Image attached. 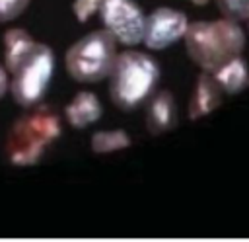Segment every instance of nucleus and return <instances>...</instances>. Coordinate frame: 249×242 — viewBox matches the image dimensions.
<instances>
[{"label":"nucleus","instance_id":"nucleus-7","mask_svg":"<svg viewBox=\"0 0 249 242\" xmlns=\"http://www.w3.org/2000/svg\"><path fill=\"white\" fill-rule=\"evenodd\" d=\"M187 18L179 10L158 8L144 21V41L150 49L161 51L179 41L187 31Z\"/></svg>","mask_w":249,"mask_h":242},{"label":"nucleus","instance_id":"nucleus-18","mask_svg":"<svg viewBox=\"0 0 249 242\" xmlns=\"http://www.w3.org/2000/svg\"><path fill=\"white\" fill-rule=\"evenodd\" d=\"M191 2H193V4H196V6H202V4H206L208 0H191Z\"/></svg>","mask_w":249,"mask_h":242},{"label":"nucleus","instance_id":"nucleus-15","mask_svg":"<svg viewBox=\"0 0 249 242\" xmlns=\"http://www.w3.org/2000/svg\"><path fill=\"white\" fill-rule=\"evenodd\" d=\"M29 0H0V21H8L18 18L25 8Z\"/></svg>","mask_w":249,"mask_h":242},{"label":"nucleus","instance_id":"nucleus-5","mask_svg":"<svg viewBox=\"0 0 249 242\" xmlns=\"http://www.w3.org/2000/svg\"><path fill=\"white\" fill-rule=\"evenodd\" d=\"M53 70H54L53 51L43 43H35L31 47V51L12 70V74H14V82H12L14 100L23 107L35 105L43 98V94L51 82Z\"/></svg>","mask_w":249,"mask_h":242},{"label":"nucleus","instance_id":"nucleus-9","mask_svg":"<svg viewBox=\"0 0 249 242\" xmlns=\"http://www.w3.org/2000/svg\"><path fill=\"white\" fill-rule=\"evenodd\" d=\"M220 103H222V88L218 86L214 76L204 70V74L198 76V82H196V88H195V94L189 105V115L191 119L204 117L210 111H214Z\"/></svg>","mask_w":249,"mask_h":242},{"label":"nucleus","instance_id":"nucleus-14","mask_svg":"<svg viewBox=\"0 0 249 242\" xmlns=\"http://www.w3.org/2000/svg\"><path fill=\"white\" fill-rule=\"evenodd\" d=\"M220 12L233 21H249V0H216Z\"/></svg>","mask_w":249,"mask_h":242},{"label":"nucleus","instance_id":"nucleus-17","mask_svg":"<svg viewBox=\"0 0 249 242\" xmlns=\"http://www.w3.org/2000/svg\"><path fill=\"white\" fill-rule=\"evenodd\" d=\"M8 90V76H6V70L0 66V98L6 94Z\"/></svg>","mask_w":249,"mask_h":242},{"label":"nucleus","instance_id":"nucleus-16","mask_svg":"<svg viewBox=\"0 0 249 242\" xmlns=\"http://www.w3.org/2000/svg\"><path fill=\"white\" fill-rule=\"evenodd\" d=\"M103 0H74V14L80 21H86L95 10H99Z\"/></svg>","mask_w":249,"mask_h":242},{"label":"nucleus","instance_id":"nucleus-10","mask_svg":"<svg viewBox=\"0 0 249 242\" xmlns=\"http://www.w3.org/2000/svg\"><path fill=\"white\" fill-rule=\"evenodd\" d=\"M66 117L72 127L84 129L101 117V103L91 92H80L66 107Z\"/></svg>","mask_w":249,"mask_h":242},{"label":"nucleus","instance_id":"nucleus-1","mask_svg":"<svg viewBox=\"0 0 249 242\" xmlns=\"http://www.w3.org/2000/svg\"><path fill=\"white\" fill-rule=\"evenodd\" d=\"M183 37L189 57L206 72H214L224 62L239 57L245 45L243 29L228 18L189 23Z\"/></svg>","mask_w":249,"mask_h":242},{"label":"nucleus","instance_id":"nucleus-13","mask_svg":"<svg viewBox=\"0 0 249 242\" xmlns=\"http://www.w3.org/2000/svg\"><path fill=\"white\" fill-rule=\"evenodd\" d=\"M128 144H130V139L124 131H99L91 137V148L97 154L115 152Z\"/></svg>","mask_w":249,"mask_h":242},{"label":"nucleus","instance_id":"nucleus-6","mask_svg":"<svg viewBox=\"0 0 249 242\" xmlns=\"http://www.w3.org/2000/svg\"><path fill=\"white\" fill-rule=\"evenodd\" d=\"M101 21L115 41L136 45L144 37V14L134 0H103L99 6Z\"/></svg>","mask_w":249,"mask_h":242},{"label":"nucleus","instance_id":"nucleus-12","mask_svg":"<svg viewBox=\"0 0 249 242\" xmlns=\"http://www.w3.org/2000/svg\"><path fill=\"white\" fill-rule=\"evenodd\" d=\"M4 43H6V64H8V70L12 72L18 62L31 51V47L35 45V41L31 39V35L23 29H10L6 35H4Z\"/></svg>","mask_w":249,"mask_h":242},{"label":"nucleus","instance_id":"nucleus-11","mask_svg":"<svg viewBox=\"0 0 249 242\" xmlns=\"http://www.w3.org/2000/svg\"><path fill=\"white\" fill-rule=\"evenodd\" d=\"M210 74L226 94H237L249 84V68L241 57H233Z\"/></svg>","mask_w":249,"mask_h":242},{"label":"nucleus","instance_id":"nucleus-4","mask_svg":"<svg viewBox=\"0 0 249 242\" xmlns=\"http://www.w3.org/2000/svg\"><path fill=\"white\" fill-rule=\"evenodd\" d=\"M109 31H93L76 41L66 53V70L78 82H99L109 76L117 51Z\"/></svg>","mask_w":249,"mask_h":242},{"label":"nucleus","instance_id":"nucleus-8","mask_svg":"<svg viewBox=\"0 0 249 242\" xmlns=\"http://www.w3.org/2000/svg\"><path fill=\"white\" fill-rule=\"evenodd\" d=\"M177 125V107L169 92H160L152 98L146 111V127L152 135L165 133Z\"/></svg>","mask_w":249,"mask_h":242},{"label":"nucleus","instance_id":"nucleus-2","mask_svg":"<svg viewBox=\"0 0 249 242\" xmlns=\"http://www.w3.org/2000/svg\"><path fill=\"white\" fill-rule=\"evenodd\" d=\"M109 76V92L115 105L130 111L152 96L160 80V66L152 57L144 53L124 51L115 57Z\"/></svg>","mask_w":249,"mask_h":242},{"label":"nucleus","instance_id":"nucleus-3","mask_svg":"<svg viewBox=\"0 0 249 242\" xmlns=\"http://www.w3.org/2000/svg\"><path fill=\"white\" fill-rule=\"evenodd\" d=\"M58 135H60L58 115L53 113L47 105L37 107L14 123L6 144L8 156L18 166L35 164L43 156L45 148L58 139Z\"/></svg>","mask_w":249,"mask_h":242}]
</instances>
